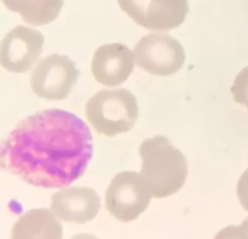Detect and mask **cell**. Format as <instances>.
Wrapping results in <instances>:
<instances>
[{"mask_svg": "<svg viewBox=\"0 0 248 239\" xmlns=\"http://www.w3.org/2000/svg\"><path fill=\"white\" fill-rule=\"evenodd\" d=\"M236 192L240 203L244 206L245 210L248 211V169L241 175V177L237 181Z\"/></svg>", "mask_w": 248, "mask_h": 239, "instance_id": "5bb4252c", "label": "cell"}, {"mask_svg": "<svg viewBox=\"0 0 248 239\" xmlns=\"http://www.w3.org/2000/svg\"><path fill=\"white\" fill-rule=\"evenodd\" d=\"M135 68L133 52L121 43L102 45L92 58V74L102 85L119 86L128 79Z\"/></svg>", "mask_w": 248, "mask_h": 239, "instance_id": "9c48e42d", "label": "cell"}, {"mask_svg": "<svg viewBox=\"0 0 248 239\" xmlns=\"http://www.w3.org/2000/svg\"><path fill=\"white\" fill-rule=\"evenodd\" d=\"M11 239H63L62 223L53 211L33 209L15 223Z\"/></svg>", "mask_w": 248, "mask_h": 239, "instance_id": "8fae6325", "label": "cell"}, {"mask_svg": "<svg viewBox=\"0 0 248 239\" xmlns=\"http://www.w3.org/2000/svg\"><path fill=\"white\" fill-rule=\"evenodd\" d=\"M138 26L167 32L181 26L189 12L188 0H118Z\"/></svg>", "mask_w": 248, "mask_h": 239, "instance_id": "52a82bcc", "label": "cell"}, {"mask_svg": "<svg viewBox=\"0 0 248 239\" xmlns=\"http://www.w3.org/2000/svg\"><path fill=\"white\" fill-rule=\"evenodd\" d=\"M140 174L154 198H166L177 193L188 177V163L181 151L166 136L149 137L140 146Z\"/></svg>", "mask_w": 248, "mask_h": 239, "instance_id": "7a4b0ae2", "label": "cell"}, {"mask_svg": "<svg viewBox=\"0 0 248 239\" xmlns=\"http://www.w3.org/2000/svg\"><path fill=\"white\" fill-rule=\"evenodd\" d=\"M70 239H99V238H97L96 236H93V235H85V233H82V235L74 236V237L70 238Z\"/></svg>", "mask_w": 248, "mask_h": 239, "instance_id": "e0dca14e", "label": "cell"}, {"mask_svg": "<svg viewBox=\"0 0 248 239\" xmlns=\"http://www.w3.org/2000/svg\"><path fill=\"white\" fill-rule=\"evenodd\" d=\"M93 154L89 126L63 109L22 120L0 142V169L41 188H62L84 175Z\"/></svg>", "mask_w": 248, "mask_h": 239, "instance_id": "6da1fadb", "label": "cell"}, {"mask_svg": "<svg viewBox=\"0 0 248 239\" xmlns=\"http://www.w3.org/2000/svg\"><path fill=\"white\" fill-rule=\"evenodd\" d=\"M153 198L152 191L142 174L123 171L115 175L106 193V206L121 222L136 220L147 210Z\"/></svg>", "mask_w": 248, "mask_h": 239, "instance_id": "277c9868", "label": "cell"}, {"mask_svg": "<svg viewBox=\"0 0 248 239\" xmlns=\"http://www.w3.org/2000/svg\"><path fill=\"white\" fill-rule=\"evenodd\" d=\"M101 209L96 191L87 187L62 188L52 196L51 210L60 220L70 223H86L93 220Z\"/></svg>", "mask_w": 248, "mask_h": 239, "instance_id": "30bf717a", "label": "cell"}, {"mask_svg": "<svg viewBox=\"0 0 248 239\" xmlns=\"http://www.w3.org/2000/svg\"><path fill=\"white\" fill-rule=\"evenodd\" d=\"M232 94L237 103L242 104L248 109V67L244 68L236 75L232 86Z\"/></svg>", "mask_w": 248, "mask_h": 239, "instance_id": "4fadbf2b", "label": "cell"}, {"mask_svg": "<svg viewBox=\"0 0 248 239\" xmlns=\"http://www.w3.org/2000/svg\"><path fill=\"white\" fill-rule=\"evenodd\" d=\"M87 120L101 135L113 136L128 133L138 119L135 95L126 89L101 90L86 104Z\"/></svg>", "mask_w": 248, "mask_h": 239, "instance_id": "3957f363", "label": "cell"}, {"mask_svg": "<svg viewBox=\"0 0 248 239\" xmlns=\"http://www.w3.org/2000/svg\"><path fill=\"white\" fill-rule=\"evenodd\" d=\"M11 11L21 15L31 26H45L55 21L64 0H1Z\"/></svg>", "mask_w": 248, "mask_h": 239, "instance_id": "7c38bea8", "label": "cell"}, {"mask_svg": "<svg viewBox=\"0 0 248 239\" xmlns=\"http://www.w3.org/2000/svg\"><path fill=\"white\" fill-rule=\"evenodd\" d=\"M45 38L40 32L18 26L0 44V65L11 73H26L43 53Z\"/></svg>", "mask_w": 248, "mask_h": 239, "instance_id": "ba28073f", "label": "cell"}, {"mask_svg": "<svg viewBox=\"0 0 248 239\" xmlns=\"http://www.w3.org/2000/svg\"><path fill=\"white\" fill-rule=\"evenodd\" d=\"M136 65L150 74L167 77L178 72L186 61V52L177 39L164 33L143 36L133 50Z\"/></svg>", "mask_w": 248, "mask_h": 239, "instance_id": "5b68a950", "label": "cell"}, {"mask_svg": "<svg viewBox=\"0 0 248 239\" xmlns=\"http://www.w3.org/2000/svg\"><path fill=\"white\" fill-rule=\"evenodd\" d=\"M79 78L74 61L64 55H51L40 61L31 77V87L38 97L61 101L69 96Z\"/></svg>", "mask_w": 248, "mask_h": 239, "instance_id": "8992f818", "label": "cell"}, {"mask_svg": "<svg viewBox=\"0 0 248 239\" xmlns=\"http://www.w3.org/2000/svg\"><path fill=\"white\" fill-rule=\"evenodd\" d=\"M213 239H244L239 226H227L220 230Z\"/></svg>", "mask_w": 248, "mask_h": 239, "instance_id": "9a60e30c", "label": "cell"}, {"mask_svg": "<svg viewBox=\"0 0 248 239\" xmlns=\"http://www.w3.org/2000/svg\"><path fill=\"white\" fill-rule=\"evenodd\" d=\"M239 227H240V231H241L244 239H248V218L239 226Z\"/></svg>", "mask_w": 248, "mask_h": 239, "instance_id": "2e32d148", "label": "cell"}]
</instances>
